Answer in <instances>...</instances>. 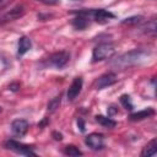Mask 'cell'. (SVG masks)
<instances>
[{
	"label": "cell",
	"mask_w": 157,
	"mask_h": 157,
	"mask_svg": "<svg viewBox=\"0 0 157 157\" xmlns=\"http://www.w3.org/2000/svg\"><path fill=\"white\" fill-rule=\"evenodd\" d=\"M147 55H148V52H146L144 49H134V50L124 53L120 56H118L117 59H114L112 61V66L114 69H126V67L139 64Z\"/></svg>",
	"instance_id": "obj_1"
},
{
	"label": "cell",
	"mask_w": 157,
	"mask_h": 157,
	"mask_svg": "<svg viewBox=\"0 0 157 157\" xmlns=\"http://www.w3.org/2000/svg\"><path fill=\"white\" fill-rule=\"evenodd\" d=\"M114 53H115V47H114L113 43H110V42L99 43L93 48L92 63H97V61H102V60L109 59L110 56H113Z\"/></svg>",
	"instance_id": "obj_2"
},
{
	"label": "cell",
	"mask_w": 157,
	"mask_h": 157,
	"mask_svg": "<svg viewBox=\"0 0 157 157\" xmlns=\"http://www.w3.org/2000/svg\"><path fill=\"white\" fill-rule=\"evenodd\" d=\"M4 147L7 148V150H11L16 153H20V155H23V156H36L37 153L33 151V147L29 146V145H26V144H22V142H18L13 139H9L4 142Z\"/></svg>",
	"instance_id": "obj_3"
},
{
	"label": "cell",
	"mask_w": 157,
	"mask_h": 157,
	"mask_svg": "<svg viewBox=\"0 0 157 157\" xmlns=\"http://www.w3.org/2000/svg\"><path fill=\"white\" fill-rule=\"evenodd\" d=\"M69 59H70V54L67 52L65 50L56 52V53H53L45 60V66H54L56 69H61L69 63Z\"/></svg>",
	"instance_id": "obj_4"
},
{
	"label": "cell",
	"mask_w": 157,
	"mask_h": 157,
	"mask_svg": "<svg viewBox=\"0 0 157 157\" xmlns=\"http://www.w3.org/2000/svg\"><path fill=\"white\" fill-rule=\"evenodd\" d=\"M74 13L76 16L71 20V25L76 29L82 31V29H85L90 26L91 18L88 16V9H82V10H78V11H74Z\"/></svg>",
	"instance_id": "obj_5"
},
{
	"label": "cell",
	"mask_w": 157,
	"mask_h": 157,
	"mask_svg": "<svg viewBox=\"0 0 157 157\" xmlns=\"http://www.w3.org/2000/svg\"><path fill=\"white\" fill-rule=\"evenodd\" d=\"M88 13H90V18L98 23H107L108 21L115 18L114 13L104 9H88Z\"/></svg>",
	"instance_id": "obj_6"
},
{
	"label": "cell",
	"mask_w": 157,
	"mask_h": 157,
	"mask_svg": "<svg viewBox=\"0 0 157 157\" xmlns=\"http://www.w3.org/2000/svg\"><path fill=\"white\" fill-rule=\"evenodd\" d=\"M85 144L93 151H101L104 148V136L98 132H91L86 136Z\"/></svg>",
	"instance_id": "obj_7"
},
{
	"label": "cell",
	"mask_w": 157,
	"mask_h": 157,
	"mask_svg": "<svg viewBox=\"0 0 157 157\" xmlns=\"http://www.w3.org/2000/svg\"><path fill=\"white\" fill-rule=\"evenodd\" d=\"M25 13V6L18 4L16 6H13L11 10H9L6 13H4L1 17H0V25H5L7 22H11V21H15L17 20L18 17L23 16Z\"/></svg>",
	"instance_id": "obj_8"
},
{
	"label": "cell",
	"mask_w": 157,
	"mask_h": 157,
	"mask_svg": "<svg viewBox=\"0 0 157 157\" xmlns=\"http://www.w3.org/2000/svg\"><path fill=\"white\" fill-rule=\"evenodd\" d=\"M28 128H29V123L26 119H15L11 123V131L17 137L25 136L28 131Z\"/></svg>",
	"instance_id": "obj_9"
},
{
	"label": "cell",
	"mask_w": 157,
	"mask_h": 157,
	"mask_svg": "<svg viewBox=\"0 0 157 157\" xmlns=\"http://www.w3.org/2000/svg\"><path fill=\"white\" fill-rule=\"evenodd\" d=\"M118 81L117 75L114 72H105L102 76L98 77L97 82H96V88L97 90H103L105 87H109L112 85H114Z\"/></svg>",
	"instance_id": "obj_10"
},
{
	"label": "cell",
	"mask_w": 157,
	"mask_h": 157,
	"mask_svg": "<svg viewBox=\"0 0 157 157\" xmlns=\"http://www.w3.org/2000/svg\"><path fill=\"white\" fill-rule=\"evenodd\" d=\"M82 85H83L82 77L77 76V77L74 78V81L71 82V85H70V87H69V90H67V94H66L69 101H74V99L80 94V92H81V90H82Z\"/></svg>",
	"instance_id": "obj_11"
},
{
	"label": "cell",
	"mask_w": 157,
	"mask_h": 157,
	"mask_svg": "<svg viewBox=\"0 0 157 157\" xmlns=\"http://www.w3.org/2000/svg\"><path fill=\"white\" fill-rule=\"evenodd\" d=\"M32 48V40L27 36H22L18 38V44H17V55L22 56L25 55L29 49Z\"/></svg>",
	"instance_id": "obj_12"
},
{
	"label": "cell",
	"mask_w": 157,
	"mask_h": 157,
	"mask_svg": "<svg viewBox=\"0 0 157 157\" xmlns=\"http://www.w3.org/2000/svg\"><path fill=\"white\" fill-rule=\"evenodd\" d=\"M152 115H155V109L151 108V107H148V108H145V109H142V110H139V112H136V113L130 114L129 119H130L131 121H137V120H142V119L150 118V117H152Z\"/></svg>",
	"instance_id": "obj_13"
},
{
	"label": "cell",
	"mask_w": 157,
	"mask_h": 157,
	"mask_svg": "<svg viewBox=\"0 0 157 157\" xmlns=\"http://www.w3.org/2000/svg\"><path fill=\"white\" fill-rule=\"evenodd\" d=\"M156 152H157V141H156V139H153V140H151V141L142 148L141 156H142V157L153 156V155H156Z\"/></svg>",
	"instance_id": "obj_14"
},
{
	"label": "cell",
	"mask_w": 157,
	"mask_h": 157,
	"mask_svg": "<svg viewBox=\"0 0 157 157\" xmlns=\"http://www.w3.org/2000/svg\"><path fill=\"white\" fill-rule=\"evenodd\" d=\"M96 121L107 129H112L117 125L115 120H113L110 117H104V115H96Z\"/></svg>",
	"instance_id": "obj_15"
},
{
	"label": "cell",
	"mask_w": 157,
	"mask_h": 157,
	"mask_svg": "<svg viewBox=\"0 0 157 157\" xmlns=\"http://www.w3.org/2000/svg\"><path fill=\"white\" fill-rule=\"evenodd\" d=\"M64 155L66 156H71V157H77V156H82V151L76 147L75 145H67L64 147Z\"/></svg>",
	"instance_id": "obj_16"
},
{
	"label": "cell",
	"mask_w": 157,
	"mask_h": 157,
	"mask_svg": "<svg viewBox=\"0 0 157 157\" xmlns=\"http://www.w3.org/2000/svg\"><path fill=\"white\" fill-rule=\"evenodd\" d=\"M119 101H120L121 105H123L126 110H132V109H134V104H132L131 98H130V96H129V94H121Z\"/></svg>",
	"instance_id": "obj_17"
},
{
	"label": "cell",
	"mask_w": 157,
	"mask_h": 157,
	"mask_svg": "<svg viewBox=\"0 0 157 157\" xmlns=\"http://www.w3.org/2000/svg\"><path fill=\"white\" fill-rule=\"evenodd\" d=\"M144 20V16H131L128 18H124L121 21V25H128V26H132V25H139Z\"/></svg>",
	"instance_id": "obj_18"
},
{
	"label": "cell",
	"mask_w": 157,
	"mask_h": 157,
	"mask_svg": "<svg viewBox=\"0 0 157 157\" xmlns=\"http://www.w3.org/2000/svg\"><path fill=\"white\" fill-rule=\"evenodd\" d=\"M60 102H61V96H60V94L56 96V97H54V98L48 103V105H47L48 112H54V110H56V108H59V105H60Z\"/></svg>",
	"instance_id": "obj_19"
},
{
	"label": "cell",
	"mask_w": 157,
	"mask_h": 157,
	"mask_svg": "<svg viewBox=\"0 0 157 157\" xmlns=\"http://www.w3.org/2000/svg\"><path fill=\"white\" fill-rule=\"evenodd\" d=\"M142 29H144V33H147V34H155V33H156V21H155V20L150 21L146 26L142 27Z\"/></svg>",
	"instance_id": "obj_20"
},
{
	"label": "cell",
	"mask_w": 157,
	"mask_h": 157,
	"mask_svg": "<svg viewBox=\"0 0 157 157\" xmlns=\"http://www.w3.org/2000/svg\"><path fill=\"white\" fill-rule=\"evenodd\" d=\"M77 126H78V129H80L81 132H85L86 126H85V121H83L82 118H77Z\"/></svg>",
	"instance_id": "obj_21"
},
{
	"label": "cell",
	"mask_w": 157,
	"mask_h": 157,
	"mask_svg": "<svg viewBox=\"0 0 157 157\" xmlns=\"http://www.w3.org/2000/svg\"><path fill=\"white\" fill-rule=\"evenodd\" d=\"M117 113H118V108L114 104H112V105L108 107V117H112V115H114Z\"/></svg>",
	"instance_id": "obj_22"
},
{
	"label": "cell",
	"mask_w": 157,
	"mask_h": 157,
	"mask_svg": "<svg viewBox=\"0 0 157 157\" xmlns=\"http://www.w3.org/2000/svg\"><path fill=\"white\" fill-rule=\"evenodd\" d=\"M20 83L18 82H13V83H11L10 86H9V90L10 91H13V92H16V91H18L20 90Z\"/></svg>",
	"instance_id": "obj_23"
},
{
	"label": "cell",
	"mask_w": 157,
	"mask_h": 157,
	"mask_svg": "<svg viewBox=\"0 0 157 157\" xmlns=\"http://www.w3.org/2000/svg\"><path fill=\"white\" fill-rule=\"evenodd\" d=\"M37 1H40L45 5H56V4H59L60 0H37Z\"/></svg>",
	"instance_id": "obj_24"
},
{
	"label": "cell",
	"mask_w": 157,
	"mask_h": 157,
	"mask_svg": "<svg viewBox=\"0 0 157 157\" xmlns=\"http://www.w3.org/2000/svg\"><path fill=\"white\" fill-rule=\"evenodd\" d=\"M52 136H53V137H54V140H56V141H61V140H63V134H61V132L53 131Z\"/></svg>",
	"instance_id": "obj_25"
},
{
	"label": "cell",
	"mask_w": 157,
	"mask_h": 157,
	"mask_svg": "<svg viewBox=\"0 0 157 157\" xmlns=\"http://www.w3.org/2000/svg\"><path fill=\"white\" fill-rule=\"evenodd\" d=\"M12 0H0V10H2L4 7H6L7 5H10Z\"/></svg>",
	"instance_id": "obj_26"
},
{
	"label": "cell",
	"mask_w": 157,
	"mask_h": 157,
	"mask_svg": "<svg viewBox=\"0 0 157 157\" xmlns=\"http://www.w3.org/2000/svg\"><path fill=\"white\" fill-rule=\"evenodd\" d=\"M48 123H49V119H48V118H44V119H43L40 123H38V126H39V128H44V126H45Z\"/></svg>",
	"instance_id": "obj_27"
},
{
	"label": "cell",
	"mask_w": 157,
	"mask_h": 157,
	"mask_svg": "<svg viewBox=\"0 0 157 157\" xmlns=\"http://www.w3.org/2000/svg\"><path fill=\"white\" fill-rule=\"evenodd\" d=\"M0 112H1V107H0Z\"/></svg>",
	"instance_id": "obj_28"
}]
</instances>
